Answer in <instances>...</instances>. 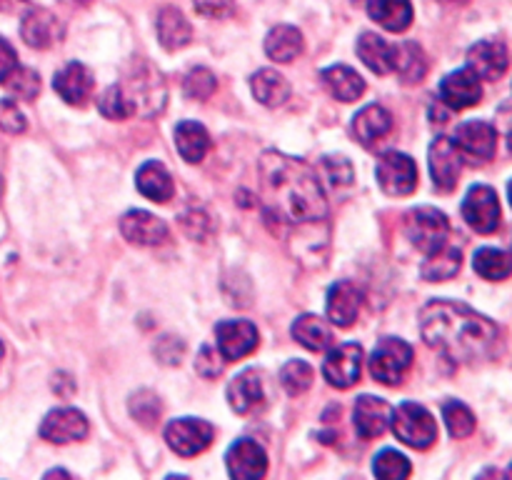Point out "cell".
<instances>
[{"label":"cell","instance_id":"cell-1","mask_svg":"<svg viewBox=\"0 0 512 480\" xmlns=\"http://www.w3.org/2000/svg\"><path fill=\"white\" fill-rule=\"evenodd\" d=\"M260 188L270 213L285 223L328 218V195L305 160L268 150L260 155Z\"/></svg>","mask_w":512,"mask_h":480},{"label":"cell","instance_id":"cell-2","mask_svg":"<svg viewBox=\"0 0 512 480\" xmlns=\"http://www.w3.org/2000/svg\"><path fill=\"white\" fill-rule=\"evenodd\" d=\"M420 333L430 348L455 363H478L495 355L500 328L470 305L458 300H433L420 313Z\"/></svg>","mask_w":512,"mask_h":480},{"label":"cell","instance_id":"cell-3","mask_svg":"<svg viewBox=\"0 0 512 480\" xmlns=\"http://www.w3.org/2000/svg\"><path fill=\"white\" fill-rule=\"evenodd\" d=\"M123 90L125 100H128L133 115H158L165 108V100H168V90H165L163 78H160L158 70L148 63H138L133 68V73L118 83Z\"/></svg>","mask_w":512,"mask_h":480},{"label":"cell","instance_id":"cell-4","mask_svg":"<svg viewBox=\"0 0 512 480\" xmlns=\"http://www.w3.org/2000/svg\"><path fill=\"white\" fill-rule=\"evenodd\" d=\"M390 428L400 443L415 450H428L438 440V425H435L433 413L418 403L398 405L390 418Z\"/></svg>","mask_w":512,"mask_h":480},{"label":"cell","instance_id":"cell-5","mask_svg":"<svg viewBox=\"0 0 512 480\" xmlns=\"http://www.w3.org/2000/svg\"><path fill=\"white\" fill-rule=\"evenodd\" d=\"M405 235L425 255L435 253L450 238V220L438 208H415L405 215Z\"/></svg>","mask_w":512,"mask_h":480},{"label":"cell","instance_id":"cell-6","mask_svg":"<svg viewBox=\"0 0 512 480\" xmlns=\"http://www.w3.org/2000/svg\"><path fill=\"white\" fill-rule=\"evenodd\" d=\"M413 345L400 338H383L368 360L373 380L383 385H400L413 365Z\"/></svg>","mask_w":512,"mask_h":480},{"label":"cell","instance_id":"cell-7","mask_svg":"<svg viewBox=\"0 0 512 480\" xmlns=\"http://www.w3.org/2000/svg\"><path fill=\"white\" fill-rule=\"evenodd\" d=\"M375 178H378V185L383 188V193L395 195V198L410 195L418 188V168H415V160L410 155L398 153V150H388V153L380 155Z\"/></svg>","mask_w":512,"mask_h":480},{"label":"cell","instance_id":"cell-8","mask_svg":"<svg viewBox=\"0 0 512 480\" xmlns=\"http://www.w3.org/2000/svg\"><path fill=\"white\" fill-rule=\"evenodd\" d=\"M215 428L200 418H175L165 425V440L170 450L183 458L205 453L213 445Z\"/></svg>","mask_w":512,"mask_h":480},{"label":"cell","instance_id":"cell-9","mask_svg":"<svg viewBox=\"0 0 512 480\" xmlns=\"http://www.w3.org/2000/svg\"><path fill=\"white\" fill-rule=\"evenodd\" d=\"M428 158L435 188L443 190V193L453 190L455 185H458L460 173H463V153H460V148L455 145V140L448 138V135L435 138L428 150Z\"/></svg>","mask_w":512,"mask_h":480},{"label":"cell","instance_id":"cell-10","mask_svg":"<svg viewBox=\"0 0 512 480\" xmlns=\"http://www.w3.org/2000/svg\"><path fill=\"white\" fill-rule=\"evenodd\" d=\"M463 218L475 233H495L500 228L498 193L488 185H475L463 200Z\"/></svg>","mask_w":512,"mask_h":480},{"label":"cell","instance_id":"cell-11","mask_svg":"<svg viewBox=\"0 0 512 480\" xmlns=\"http://www.w3.org/2000/svg\"><path fill=\"white\" fill-rule=\"evenodd\" d=\"M323 373L325 380H328L333 388H353L360 380V373H363V348H360L358 343L338 345V348L330 350L328 358H325Z\"/></svg>","mask_w":512,"mask_h":480},{"label":"cell","instance_id":"cell-12","mask_svg":"<svg viewBox=\"0 0 512 480\" xmlns=\"http://www.w3.org/2000/svg\"><path fill=\"white\" fill-rule=\"evenodd\" d=\"M90 423L80 410L75 408H55L40 423V438L53 445L78 443L88 435Z\"/></svg>","mask_w":512,"mask_h":480},{"label":"cell","instance_id":"cell-13","mask_svg":"<svg viewBox=\"0 0 512 480\" xmlns=\"http://www.w3.org/2000/svg\"><path fill=\"white\" fill-rule=\"evenodd\" d=\"M215 338L225 360L248 358L260 345V333L250 320H223L215 325Z\"/></svg>","mask_w":512,"mask_h":480},{"label":"cell","instance_id":"cell-14","mask_svg":"<svg viewBox=\"0 0 512 480\" xmlns=\"http://www.w3.org/2000/svg\"><path fill=\"white\" fill-rule=\"evenodd\" d=\"M20 35L35 50H48L63 40V23L45 8H25L20 20Z\"/></svg>","mask_w":512,"mask_h":480},{"label":"cell","instance_id":"cell-15","mask_svg":"<svg viewBox=\"0 0 512 480\" xmlns=\"http://www.w3.org/2000/svg\"><path fill=\"white\" fill-rule=\"evenodd\" d=\"M120 233L128 243L143 245V248H155L168 240V225L160 220L158 215L148 213V210H128L120 218Z\"/></svg>","mask_w":512,"mask_h":480},{"label":"cell","instance_id":"cell-16","mask_svg":"<svg viewBox=\"0 0 512 480\" xmlns=\"http://www.w3.org/2000/svg\"><path fill=\"white\" fill-rule=\"evenodd\" d=\"M393 408L388 400L375 398V395H360L353 408V425L360 440L380 438L390 428Z\"/></svg>","mask_w":512,"mask_h":480},{"label":"cell","instance_id":"cell-17","mask_svg":"<svg viewBox=\"0 0 512 480\" xmlns=\"http://www.w3.org/2000/svg\"><path fill=\"white\" fill-rule=\"evenodd\" d=\"M225 463L235 480H258L268 473V453L248 438H240L230 445Z\"/></svg>","mask_w":512,"mask_h":480},{"label":"cell","instance_id":"cell-18","mask_svg":"<svg viewBox=\"0 0 512 480\" xmlns=\"http://www.w3.org/2000/svg\"><path fill=\"white\" fill-rule=\"evenodd\" d=\"M483 98V83L470 68H460L445 75L440 83V100L453 110H468Z\"/></svg>","mask_w":512,"mask_h":480},{"label":"cell","instance_id":"cell-19","mask_svg":"<svg viewBox=\"0 0 512 480\" xmlns=\"http://www.w3.org/2000/svg\"><path fill=\"white\" fill-rule=\"evenodd\" d=\"M510 55L503 40H480L468 50V68L480 80H500L508 73Z\"/></svg>","mask_w":512,"mask_h":480},{"label":"cell","instance_id":"cell-20","mask_svg":"<svg viewBox=\"0 0 512 480\" xmlns=\"http://www.w3.org/2000/svg\"><path fill=\"white\" fill-rule=\"evenodd\" d=\"M455 145L460 153L475 160H490L495 155V145H498V130L495 125L485 123V120H468L455 133Z\"/></svg>","mask_w":512,"mask_h":480},{"label":"cell","instance_id":"cell-21","mask_svg":"<svg viewBox=\"0 0 512 480\" xmlns=\"http://www.w3.org/2000/svg\"><path fill=\"white\" fill-rule=\"evenodd\" d=\"M53 88L68 105H85V100H90L95 88L93 70L73 60L55 73Z\"/></svg>","mask_w":512,"mask_h":480},{"label":"cell","instance_id":"cell-22","mask_svg":"<svg viewBox=\"0 0 512 480\" xmlns=\"http://www.w3.org/2000/svg\"><path fill=\"white\" fill-rule=\"evenodd\" d=\"M363 308V293L353 280H338L328 290V320L338 328H350Z\"/></svg>","mask_w":512,"mask_h":480},{"label":"cell","instance_id":"cell-23","mask_svg":"<svg viewBox=\"0 0 512 480\" xmlns=\"http://www.w3.org/2000/svg\"><path fill=\"white\" fill-rule=\"evenodd\" d=\"M350 130H353L355 140L360 145L370 148V145H375L380 138H385L393 130V115L383 105H365L353 118Z\"/></svg>","mask_w":512,"mask_h":480},{"label":"cell","instance_id":"cell-24","mask_svg":"<svg viewBox=\"0 0 512 480\" xmlns=\"http://www.w3.org/2000/svg\"><path fill=\"white\" fill-rule=\"evenodd\" d=\"M228 403L240 415L253 413L265 403L263 380L255 370H245V373L235 375L233 383L228 385Z\"/></svg>","mask_w":512,"mask_h":480},{"label":"cell","instance_id":"cell-25","mask_svg":"<svg viewBox=\"0 0 512 480\" xmlns=\"http://www.w3.org/2000/svg\"><path fill=\"white\" fill-rule=\"evenodd\" d=\"M135 185L145 198L155 200V203H168L175 195L173 175L158 160H148V163L140 165L138 173H135Z\"/></svg>","mask_w":512,"mask_h":480},{"label":"cell","instance_id":"cell-26","mask_svg":"<svg viewBox=\"0 0 512 480\" xmlns=\"http://www.w3.org/2000/svg\"><path fill=\"white\" fill-rule=\"evenodd\" d=\"M155 30H158V40L165 50H180L193 40V25L188 23L183 13L178 8H163L158 15V23H155Z\"/></svg>","mask_w":512,"mask_h":480},{"label":"cell","instance_id":"cell-27","mask_svg":"<svg viewBox=\"0 0 512 480\" xmlns=\"http://www.w3.org/2000/svg\"><path fill=\"white\" fill-rule=\"evenodd\" d=\"M323 78L325 90L333 95L340 103H353L360 95L365 93V80L360 78V73H355L348 65H333V68H325L320 73Z\"/></svg>","mask_w":512,"mask_h":480},{"label":"cell","instance_id":"cell-28","mask_svg":"<svg viewBox=\"0 0 512 480\" xmlns=\"http://www.w3.org/2000/svg\"><path fill=\"white\" fill-rule=\"evenodd\" d=\"M175 148L185 163H200L210 150V133L195 120H183L175 125Z\"/></svg>","mask_w":512,"mask_h":480},{"label":"cell","instance_id":"cell-29","mask_svg":"<svg viewBox=\"0 0 512 480\" xmlns=\"http://www.w3.org/2000/svg\"><path fill=\"white\" fill-rule=\"evenodd\" d=\"M368 15L390 33H403L413 23L410 0H368Z\"/></svg>","mask_w":512,"mask_h":480},{"label":"cell","instance_id":"cell-30","mask_svg":"<svg viewBox=\"0 0 512 480\" xmlns=\"http://www.w3.org/2000/svg\"><path fill=\"white\" fill-rule=\"evenodd\" d=\"M250 90L255 100L265 108H280L290 98V83L273 68H263L250 78Z\"/></svg>","mask_w":512,"mask_h":480},{"label":"cell","instance_id":"cell-31","mask_svg":"<svg viewBox=\"0 0 512 480\" xmlns=\"http://www.w3.org/2000/svg\"><path fill=\"white\" fill-rule=\"evenodd\" d=\"M358 58L368 65L373 73L388 75L395 68V45L375 33H363L358 40Z\"/></svg>","mask_w":512,"mask_h":480},{"label":"cell","instance_id":"cell-32","mask_svg":"<svg viewBox=\"0 0 512 480\" xmlns=\"http://www.w3.org/2000/svg\"><path fill=\"white\" fill-rule=\"evenodd\" d=\"M290 333L303 348L313 350V353H323V350L333 348V328L318 315H300L293 328H290Z\"/></svg>","mask_w":512,"mask_h":480},{"label":"cell","instance_id":"cell-33","mask_svg":"<svg viewBox=\"0 0 512 480\" xmlns=\"http://www.w3.org/2000/svg\"><path fill=\"white\" fill-rule=\"evenodd\" d=\"M265 53L275 63H293L303 53V33L293 25H275L265 38Z\"/></svg>","mask_w":512,"mask_h":480},{"label":"cell","instance_id":"cell-34","mask_svg":"<svg viewBox=\"0 0 512 480\" xmlns=\"http://www.w3.org/2000/svg\"><path fill=\"white\" fill-rule=\"evenodd\" d=\"M460 265H463V253L460 248H453V245H443L440 250L428 255V260L420 268V275L430 283H443V280H450L453 275L460 273Z\"/></svg>","mask_w":512,"mask_h":480},{"label":"cell","instance_id":"cell-35","mask_svg":"<svg viewBox=\"0 0 512 480\" xmlns=\"http://www.w3.org/2000/svg\"><path fill=\"white\" fill-rule=\"evenodd\" d=\"M430 63H428V55L423 53L418 43H405L400 48H395V73L400 75V80L408 85L420 83L428 73Z\"/></svg>","mask_w":512,"mask_h":480},{"label":"cell","instance_id":"cell-36","mask_svg":"<svg viewBox=\"0 0 512 480\" xmlns=\"http://www.w3.org/2000/svg\"><path fill=\"white\" fill-rule=\"evenodd\" d=\"M473 268L485 280H505L510 275V255L498 248H480L473 258Z\"/></svg>","mask_w":512,"mask_h":480},{"label":"cell","instance_id":"cell-37","mask_svg":"<svg viewBox=\"0 0 512 480\" xmlns=\"http://www.w3.org/2000/svg\"><path fill=\"white\" fill-rule=\"evenodd\" d=\"M128 410L135 423L143 425V428H155L160 415H163V403L153 390H138V393L130 395Z\"/></svg>","mask_w":512,"mask_h":480},{"label":"cell","instance_id":"cell-38","mask_svg":"<svg viewBox=\"0 0 512 480\" xmlns=\"http://www.w3.org/2000/svg\"><path fill=\"white\" fill-rule=\"evenodd\" d=\"M413 473V465L398 450H380L373 460V475L380 480H403Z\"/></svg>","mask_w":512,"mask_h":480},{"label":"cell","instance_id":"cell-39","mask_svg":"<svg viewBox=\"0 0 512 480\" xmlns=\"http://www.w3.org/2000/svg\"><path fill=\"white\" fill-rule=\"evenodd\" d=\"M443 420L445 425H448V433L453 435V438L463 440L473 435L475 415L473 410H470L465 403H460V400H448V403L443 405Z\"/></svg>","mask_w":512,"mask_h":480},{"label":"cell","instance_id":"cell-40","mask_svg":"<svg viewBox=\"0 0 512 480\" xmlns=\"http://www.w3.org/2000/svg\"><path fill=\"white\" fill-rule=\"evenodd\" d=\"M313 380V365L305 363V360H290V363H285L283 370H280V383H283L285 393L293 395V398L295 395H303L305 390H310Z\"/></svg>","mask_w":512,"mask_h":480},{"label":"cell","instance_id":"cell-41","mask_svg":"<svg viewBox=\"0 0 512 480\" xmlns=\"http://www.w3.org/2000/svg\"><path fill=\"white\" fill-rule=\"evenodd\" d=\"M218 90V80L208 68H193L183 78V93L190 100H208Z\"/></svg>","mask_w":512,"mask_h":480},{"label":"cell","instance_id":"cell-42","mask_svg":"<svg viewBox=\"0 0 512 480\" xmlns=\"http://www.w3.org/2000/svg\"><path fill=\"white\" fill-rule=\"evenodd\" d=\"M98 110L108 120L133 118V110H130V105H128V100H125L120 85H110V88L103 90V95H100V100H98Z\"/></svg>","mask_w":512,"mask_h":480},{"label":"cell","instance_id":"cell-43","mask_svg":"<svg viewBox=\"0 0 512 480\" xmlns=\"http://www.w3.org/2000/svg\"><path fill=\"white\" fill-rule=\"evenodd\" d=\"M5 83H8L10 93L20 100H33L40 93V75L30 68H20V65L10 73Z\"/></svg>","mask_w":512,"mask_h":480},{"label":"cell","instance_id":"cell-44","mask_svg":"<svg viewBox=\"0 0 512 480\" xmlns=\"http://www.w3.org/2000/svg\"><path fill=\"white\" fill-rule=\"evenodd\" d=\"M195 370H198L203 378L213 380L225 370V358L220 355L218 348H213V345H203V348L198 350V358H195Z\"/></svg>","mask_w":512,"mask_h":480},{"label":"cell","instance_id":"cell-45","mask_svg":"<svg viewBox=\"0 0 512 480\" xmlns=\"http://www.w3.org/2000/svg\"><path fill=\"white\" fill-rule=\"evenodd\" d=\"M180 228H183L185 235H190V238L205 240L210 235V230H213V223H210L208 213L190 208L185 210V213H180Z\"/></svg>","mask_w":512,"mask_h":480},{"label":"cell","instance_id":"cell-46","mask_svg":"<svg viewBox=\"0 0 512 480\" xmlns=\"http://www.w3.org/2000/svg\"><path fill=\"white\" fill-rule=\"evenodd\" d=\"M155 358L163 365H180L185 355V343L180 338H173V335H163V338L155 343Z\"/></svg>","mask_w":512,"mask_h":480},{"label":"cell","instance_id":"cell-47","mask_svg":"<svg viewBox=\"0 0 512 480\" xmlns=\"http://www.w3.org/2000/svg\"><path fill=\"white\" fill-rule=\"evenodd\" d=\"M25 125H28L25 123V115L15 100H0V128H3L5 133L18 135L23 133Z\"/></svg>","mask_w":512,"mask_h":480},{"label":"cell","instance_id":"cell-48","mask_svg":"<svg viewBox=\"0 0 512 480\" xmlns=\"http://www.w3.org/2000/svg\"><path fill=\"white\" fill-rule=\"evenodd\" d=\"M323 170L328 173L330 183L333 185H350L353 183V168L343 155H328L323 158Z\"/></svg>","mask_w":512,"mask_h":480},{"label":"cell","instance_id":"cell-49","mask_svg":"<svg viewBox=\"0 0 512 480\" xmlns=\"http://www.w3.org/2000/svg\"><path fill=\"white\" fill-rule=\"evenodd\" d=\"M195 10H198L200 15H205V18L220 20L233 15L235 3L233 0H195Z\"/></svg>","mask_w":512,"mask_h":480},{"label":"cell","instance_id":"cell-50","mask_svg":"<svg viewBox=\"0 0 512 480\" xmlns=\"http://www.w3.org/2000/svg\"><path fill=\"white\" fill-rule=\"evenodd\" d=\"M15 68H18V55L8 40L0 38V83H5Z\"/></svg>","mask_w":512,"mask_h":480},{"label":"cell","instance_id":"cell-51","mask_svg":"<svg viewBox=\"0 0 512 480\" xmlns=\"http://www.w3.org/2000/svg\"><path fill=\"white\" fill-rule=\"evenodd\" d=\"M20 8H28V0H0V13H18Z\"/></svg>","mask_w":512,"mask_h":480},{"label":"cell","instance_id":"cell-52","mask_svg":"<svg viewBox=\"0 0 512 480\" xmlns=\"http://www.w3.org/2000/svg\"><path fill=\"white\" fill-rule=\"evenodd\" d=\"M440 3H463V0H440Z\"/></svg>","mask_w":512,"mask_h":480},{"label":"cell","instance_id":"cell-53","mask_svg":"<svg viewBox=\"0 0 512 480\" xmlns=\"http://www.w3.org/2000/svg\"><path fill=\"white\" fill-rule=\"evenodd\" d=\"M70 3H78V5H85V3H88V0H70Z\"/></svg>","mask_w":512,"mask_h":480},{"label":"cell","instance_id":"cell-54","mask_svg":"<svg viewBox=\"0 0 512 480\" xmlns=\"http://www.w3.org/2000/svg\"><path fill=\"white\" fill-rule=\"evenodd\" d=\"M0 360H3V343H0Z\"/></svg>","mask_w":512,"mask_h":480}]
</instances>
